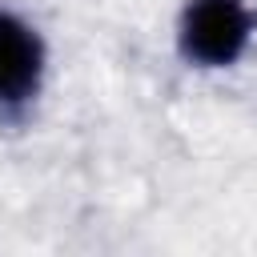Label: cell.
I'll return each instance as SVG.
<instances>
[{"label": "cell", "mask_w": 257, "mask_h": 257, "mask_svg": "<svg viewBox=\"0 0 257 257\" xmlns=\"http://www.w3.org/2000/svg\"><path fill=\"white\" fill-rule=\"evenodd\" d=\"M253 36V12L245 0H189L177 24V44L189 64L225 68Z\"/></svg>", "instance_id": "6da1fadb"}, {"label": "cell", "mask_w": 257, "mask_h": 257, "mask_svg": "<svg viewBox=\"0 0 257 257\" xmlns=\"http://www.w3.org/2000/svg\"><path fill=\"white\" fill-rule=\"evenodd\" d=\"M44 40L32 24L0 8V108H20L40 92Z\"/></svg>", "instance_id": "7a4b0ae2"}]
</instances>
